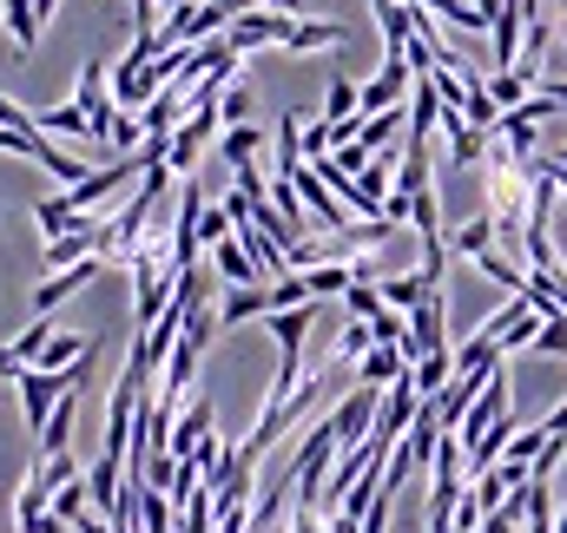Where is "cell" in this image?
I'll return each instance as SVG.
<instances>
[{"instance_id": "obj_13", "label": "cell", "mask_w": 567, "mask_h": 533, "mask_svg": "<svg viewBox=\"0 0 567 533\" xmlns=\"http://www.w3.org/2000/svg\"><path fill=\"white\" fill-rule=\"evenodd\" d=\"M449 251H455V258H468V264H475L482 251H495V218H488V211L462 218V224L449 231Z\"/></svg>"}, {"instance_id": "obj_35", "label": "cell", "mask_w": 567, "mask_h": 533, "mask_svg": "<svg viewBox=\"0 0 567 533\" xmlns=\"http://www.w3.org/2000/svg\"><path fill=\"white\" fill-rule=\"evenodd\" d=\"M53 13H60V0H33V20L40 27H53Z\"/></svg>"}, {"instance_id": "obj_24", "label": "cell", "mask_w": 567, "mask_h": 533, "mask_svg": "<svg viewBox=\"0 0 567 533\" xmlns=\"http://www.w3.org/2000/svg\"><path fill=\"white\" fill-rule=\"evenodd\" d=\"M343 310H350L357 323H377V316H383L390 303H383V290H377V283H363V276H357V283L343 290Z\"/></svg>"}, {"instance_id": "obj_2", "label": "cell", "mask_w": 567, "mask_h": 533, "mask_svg": "<svg viewBox=\"0 0 567 533\" xmlns=\"http://www.w3.org/2000/svg\"><path fill=\"white\" fill-rule=\"evenodd\" d=\"M218 133H225V126H218V106H192V113H185V126L172 133L165 165H172V171H192V165L205 158V145H218Z\"/></svg>"}, {"instance_id": "obj_28", "label": "cell", "mask_w": 567, "mask_h": 533, "mask_svg": "<svg viewBox=\"0 0 567 533\" xmlns=\"http://www.w3.org/2000/svg\"><path fill=\"white\" fill-rule=\"evenodd\" d=\"M297 303H310V283H303V270H290L271 283V310H297Z\"/></svg>"}, {"instance_id": "obj_19", "label": "cell", "mask_w": 567, "mask_h": 533, "mask_svg": "<svg viewBox=\"0 0 567 533\" xmlns=\"http://www.w3.org/2000/svg\"><path fill=\"white\" fill-rule=\"evenodd\" d=\"M33 126L40 133H60V138H93V119L66 100V106H47V113H33Z\"/></svg>"}, {"instance_id": "obj_36", "label": "cell", "mask_w": 567, "mask_h": 533, "mask_svg": "<svg viewBox=\"0 0 567 533\" xmlns=\"http://www.w3.org/2000/svg\"><path fill=\"white\" fill-rule=\"evenodd\" d=\"M555 27H561V40H567V0H555Z\"/></svg>"}, {"instance_id": "obj_26", "label": "cell", "mask_w": 567, "mask_h": 533, "mask_svg": "<svg viewBox=\"0 0 567 533\" xmlns=\"http://www.w3.org/2000/svg\"><path fill=\"white\" fill-rule=\"evenodd\" d=\"M145 488H152V494H165V501H172V488H178V454H165V448H158V454H152V461H145Z\"/></svg>"}, {"instance_id": "obj_21", "label": "cell", "mask_w": 567, "mask_h": 533, "mask_svg": "<svg viewBox=\"0 0 567 533\" xmlns=\"http://www.w3.org/2000/svg\"><path fill=\"white\" fill-rule=\"evenodd\" d=\"M73 106H80L86 119H93V113L106 106V60H86V66H80V86H73Z\"/></svg>"}, {"instance_id": "obj_23", "label": "cell", "mask_w": 567, "mask_h": 533, "mask_svg": "<svg viewBox=\"0 0 567 533\" xmlns=\"http://www.w3.org/2000/svg\"><path fill=\"white\" fill-rule=\"evenodd\" d=\"M303 283H310V303L317 296H343L357 283V264H317V270H303Z\"/></svg>"}, {"instance_id": "obj_25", "label": "cell", "mask_w": 567, "mask_h": 533, "mask_svg": "<svg viewBox=\"0 0 567 533\" xmlns=\"http://www.w3.org/2000/svg\"><path fill=\"white\" fill-rule=\"evenodd\" d=\"M218 126H225V133H231V126H258V119H251V93H245V86H225V100H218Z\"/></svg>"}, {"instance_id": "obj_38", "label": "cell", "mask_w": 567, "mask_h": 533, "mask_svg": "<svg viewBox=\"0 0 567 533\" xmlns=\"http://www.w3.org/2000/svg\"><path fill=\"white\" fill-rule=\"evenodd\" d=\"M165 7H198V0H165Z\"/></svg>"}, {"instance_id": "obj_16", "label": "cell", "mask_w": 567, "mask_h": 533, "mask_svg": "<svg viewBox=\"0 0 567 533\" xmlns=\"http://www.w3.org/2000/svg\"><path fill=\"white\" fill-rule=\"evenodd\" d=\"M265 138H271L265 126H231V133H218V158L238 171V165H251V158L265 151Z\"/></svg>"}, {"instance_id": "obj_20", "label": "cell", "mask_w": 567, "mask_h": 533, "mask_svg": "<svg viewBox=\"0 0 567 533\" xmlns=\"http://www.w3.org/2000/svg\"><path fill=\"white\" fill-rule=\"evenodd\" d=\"M0 20H7V33H13V46H20V53H33V46H40L33 0H0Z\"/></svg>"}, {"instance_id": "obj_17", "label": "cell", "mask_w": 567, "mask_h": 533, "mask_svg": "<svg viewBox=\"0 0 567 533\" xmlns=\"http://www.w3.org/2000/svg\"><path fill=\"white\" fill-rule=\"evenodd\" d=\"M323 119H330V126H343V119H363V86L337 73V80H330V93H323Z\"/></svg>"}, {"instance_id": "obj_29", "label": "cell", "mask_w": 567, "mask_h": 533, "mask_svg": "<svg viewBox=\"0 0 567 533\" xmlns=\"http://www.w3.org/2000/svg\"><path fill=\"white\" fill-rule=\"evenodd\" d=\"M231 238V211L225 205H205V218H198V244L212 251V244H225Z\"/></svg>"}, {"instance_id": "obj_22", "label": "cell", "mask_w": 567, "mask_h": 533, "mask_svg": "<svg viewBox=\"0 0 567 533\" xmlns=\"http://www.w3.org/2000/svg\"><path fill=\"white\" fill-rule=\"evenodd\" d=\"M482 86H488V100H495L502 113H515V106H522V100L535 93V80H528V73H488Z\"/></svg>"}, {"instance_id": "obj_7", "label": "cell", "mask_w": 567, "mask_h": 533, "mask_svg": "<svg viewBox=\"0 0 567 533\" xmlns=\"http://www.w3.org/2000/svg\"><path fill=\"white\" fill-rule=\"evenodd\" d=\"M303 119L310 113H284L271 133V178H297L303 171Z\"/></svg>"}, {"instance_id": "obj_15", "label": "cell", "mask_w": 567, "mask_h": 533, "mask_svg": "<svg viewBox=\"0 0 567 533\" xmlns=\"http://www.w3.org/2000/svg\"><path fill=\"white\" fill-rule=\"evenodd\" d=\"M410 383H416V396L435 401L449 383H455V349H435V356H423L416 369H410Z\"/></svg>"}, {"instance_id": "obj_5", "label": "cell", "mask_w": 567, "mask_h": 533, "mask_svg": "<svg viewBox=\"0 0 567 533\" xmlns=\"http://www.w3.org/2000/svg\"><path fill=\"white\" fill-rule=\"evenodd\" d=\"M205 435H218V415H212V401L198 396V401H185V408H178V421H172V435H165V454L192 461Z\"/></svg>"}, {"instance_id": "obj_27", "label": "cell", "mask_w": 567, "mask_h": 533, "mask_svg": "<svg viewBox=\"0 0 567 533\" xmlns=\"http://www.w3.org/2000/svg\"><path fill=\"white\" fill-rule=\"evenodd\" d=\"M86 508H93V494H86V481H73V488H60V494H53V521H66V527H73V521H80Z\"/></svg>"}, {"instance_id": "obj_4", "label": "cell", "mask_w": 567, "mask_h": 533, "mask_svg": "<svg viewBox=\"0 0 567 533\" xmlns=\"http://www.w3.org/2000/svg\"><path fill=\"white\" fill-rule=\"evenodd\" d=\"M198 218H205V191L198 185H178V224H172V264H178V276L185 270H198Z\"/></svg>"}, {"instance_id": "obj_33", "label": "cell", "mask_w": 567, "mask_h": 533, "mask_svg": "<svg viewBox=\"0 0 567 533\" xmlns=\"http://www.w3.org/2000/svg\"><path fill=\"white\" fill-rule=\"evenodd\" d=\"M290 533H323V527H317V514H310V508H297V514H290Z\"/></svg>"}, {"instance_id": "obj_34", "label": "cell", "mask_w": 567, "mask_h": 533, "mask_svg": "<svg viewBox=\"0 0 567 533\" xmlns=\"http://www.w3.org/2000/svg\"><path fill=\"white\" fill-rule=\"evenodd\" d=\"M542 428H548L555 441H567V401H561V408H555V415H548V421H542Z\"/></svg>"}, {"instance_id": "obj_12", "label": "cell", "mask_w": 567, "mask_h": 533, "mask_svg": "<svg viewBox=\"0 0 567 533\" xmlns=\"http://www.w3.org/2000/svg\"><path fill=\"white\" fill-rule=\"evenodd\" d=\"M212 270L225 276V290H251V283H265V276H258V264L245 258V244H238V238L212 244Z\"/></svg>"}, {"instance_id": "obj_14", "label": "cell", "mask_w": 567, "mask_h": 533, "mask_svg": "<svg viewBox=\"0 0 567 533\" xmlns=\"http://www.w3.org/2000/svg\"><path fill=\"white\" fill-rule=\"evenodd\" d=\"M343 40H350L343 20H297L284 46H290V53H317V46H343Z\"/></svg>"}, {"instance_id": "obj_3", "label": "cell", "mask_w": 567, "mask_h": 533, "mask_svg": "<svg viewBox=\"0 0 567 533\" xmlns=\"http://www.w3.org/2000/svg\"><path fill=\"white\" fill-rule=\"evenodd\" d=\"M290 13H265V7H251V13H238L231 27H225V46L231 53H251V46H284L290 40Z\"/></svg>"}, {"instance_id": "obj_30", "label": "cell", "mask_w": 567, "mask_h": 533, "mask_svg": "<svg viewBox=\"0 0 567 533\" xmlns=\"http://www.w3.org/2000/svg\"><path fill=\"white\" fill-rule=\"evenodd\" d=\"M40 474H47V488H53V494L80 481V468H73V454H40Z\"/></svg>"}, {"instance_id": "obj_8", "label": "cell", "mask_w": 567, "mask_h": 533, "mask_svg": "<svg viewBox=\"0 0 567 533\" xmlns=\"http://www.w3.org/2000/svg\"><path fill=\"white\" fill-rule=\"evenodd\" d=\"M377 290H383V303H390L396 316H410V310L423 303L429 290H442V283H435V276L416 264V270H396V276H377Z\"/></svg>"}, {"instance_id": "obj_6", "label": "cell", "mask_w": 567, "mask_h": 533, "mask_svg": "<svg viewBox=\"0 0 567 533\" xmlns=\"http://www.w3.org/2000/svg\"><path fill=\"white\" fill-rule=\"evenodd\" d=\"M100 276V258H86V264H73V270H53L40 290H33V316H53V303H66V296H80L86 283Z\"/></svg>"}, {"instance_id": "obj_11", "label": "cell", "mask_w": 567, "mask_h": 533, "mask_svg": "<svg viewBox=\"0 0 567 533\" xmlns=\"http://www.w3.org/2000/svg\"><path fill=\"white\" fill-rule=\"evenodd\" d=\"M265 330L278 336V349H303V343H310V330H317V303H297V310H271V316H265Z\"/></svg>"}, {"instance_id": "obj_1", "label": "cell", "mask_w": 567, "mask_h": 533, "mask_svg": "<svg viewBox=\"0 0 567 533\" xmlns=\"http://www.w3.org/2000/svg\"><path fill=\"white\" fill-rule=\"evenodd\" d=\"M435 349H449V296H442V290H429L423 303L410 310V343H403V356H410V369H416Z\"/></svg>"}, {"instance_id": "obj_10", "label": "cell", "mask_w": 567, "mask_h": 533, "mask_svg": "<svg viewBox=\"0 0 567 533\" xmlns=\"http://www.w3.org/2000/svg\"><path fill=\"white\" fill-rule=\"evenodd\" d=\"M251 316H271V283H251V290H225L218 296V330H238Z\"/></svg>"}, {"instance_id": "obj_31", "label": "cell", "mask_w": 567, "mask_h": 533, "mask_svg": "<svg viewBox=\"0 0 567 533\" xmlns=\"http://www.w3.org/2000/svg\"><path fill=\"white\" fill-rule=\"evenodd\" d=\"M542 356H567V316H542V336H535Z\"/></svg>"}, {"instance_id": "obj_37", "label": "cell", "mask_w": 567, "mask_h": 533, "mask_svg": "<svg viewBox=\"0 0 567 533\" xmlns=\"http://www.w3.org/2000/svg\"><path fill=\"white\" fill-rule=\"evenodd\" d=\"M522 13H528V20H542V0H522Z\"/></svg>"}, {"instance_id": "obj_32", "label": "cell", "mask_w": 567, "mask_h": 533, "mask_svg": "<svg viewBox=\"0 0 567 533\" xmlns=\"http://www.w3.org/2000/svg\"><path fill=\"white\" fill-rule=\"evenodd\" d=\"M535 93H548V100H555V106H561V113H567V80H542Z\"/></svg>"}, {"instance_id": "obj_18", "label": "cell", "mask_w": 567, "mask_h": 533, "mask_svg": "<svg viewBox=\"0 0 567 533\" xmlns=\"http://www.w3.org/2000/svg\"><path fill=\"white\" fill-rule=\"evenodd\" d=\"M86 349H93V343H86L80 330H60V336H53V343L40 349V363H33V369H47V376H60V369H73V363H80Z\"/></svg>"}, {"instance_id": "obj_9", "label": "cell", "mask_w": 567, "mask_h": 533, "mask_svg": "<svg viewBox=\"0 0 567 533\" xmlns=\"http://www.w3.org/2000/svg\"><path fill=\"white\" fill-rule=\"evenodd\" d=\"M410 376V356L403 349H390V343H377L363 363H357V389H396Z\"/></svg>"}]
</instances>
